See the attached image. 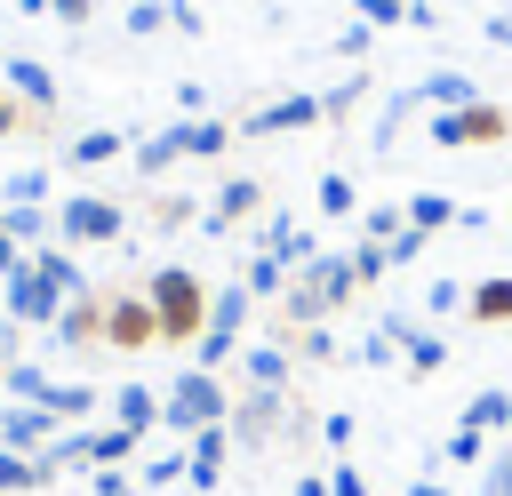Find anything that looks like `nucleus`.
<instances>
[{"mask_svg": "<svg viewBox=\"0 0 512 496\" xmlns=\"http://www.w3.org/2000/svg\"><path fill=\"white\" fill-rule=\"evenodd\" d=\"M200 208H208V200H184V192H160V208H152V216H160V232H176V224H192Z\"/></svg>", "mask_w": 512, "mask_h": 496, "instance_id": "40", "label": "nucleus"}, {"mask_svg": "<svg viewBox=\"0 0 512 496\" xmlns=\"http://www.w3.org/2000/svg\"><path fill=\"white\" fill-rule=\"evenodd\" d=\"M232 136H240L232 120H216V112H192V120H168L152 144H136V168H144V176H160V168H176V160H216Z\"/></svg>", "mask_w": 512, "mask_h": 496, "instance_id": "2", "label": "nucleus"}, {"mask_svg": "<svg viewBox=\"0 0 512 496\" xmlns=\"http://www.w3.org/2000/svg\"><path fill=\"white\" fill-rule=\"evenodd\" d=\"M288 376H296V344H288V336L240 344V384H248V392H288Z\"/></svg>", "mask_w": 512, "mask_h": 496, "instance_id": "11", "label": "nucleus"}, {"mask_svg": "<svg viewBox=\"0 0 512 496\" xmlns=\"http://www.w3.org/2000/svg\"><path fill=\"white\" fill-rule=\"evenodd\" d=\"M464 296H472V288H456V280H432V288H424V304H432V312H456Z\"/></svg>", "mask_w": 512, "mask_h": 496, "instance_id": "45", "label": "nucleus"}, {"mask_svg": "<svg viewBox=\"0 0 512 496\" xmlns=\"http://www.w3.org/2000/svg\"><path fill=\"white\" fill-rule=\"evenodd\" d=\"M40 408H48L56 424H80V416H96V408H104V392H96V384H56Z\"/></svg>", "mask_w": 512, "mask_h": 496, "instance_id": "25", "label": "nucleus"}, {"mask_svg": "<svg viewBox=\"0 0 512 496\" xmlns=\"http://www.w3.org/2000/svg\"><path fill=\"white\" fill-rule=\"evenodd\" d=\"M424 240H432V232H416V224H400V232L384 240V256H392V264H416V256H424Z\"/></svg>", "mask_w": 512, "mask_h": 496, "instance_id": "42", "label": "nucleus"}, {"mask_svg": "<svg viewBox=\"0 0 512 496\" xmlns=\"http://www.w3.org/2000/svg\"><path fill=\"white\" fill-rule=\"evenodd\" d=\"M480 496H512V440L488 456V472H480Z\"/></svg>", "mask_w": 512, "mask_h": 496, "instance_id": "41", "label": "nucleus"}, {"mask_svg": "<svg viewBox=\"0 0 512 496\" xmlns=\"http://www.w3.org/2000/svg\"><path fill=\"white\" fill-rule=\"evenodd\" d=\"M408 224V208H368V224H360V240H392Z\"/></svg>", "mask_w": 512, "mask_h": 496, "instance_id": "43", "label": "nucleus"}, {"mask_svg": "<svg viewBox=\"0 0 512 496\" xmlns=\"http://www.w3.org/2000/svg\"><path fill=\"white\" fill-rule=\"evenodd\" d=\"M184 448H192V472H184V480H192L200 496H216V480H224V456H232V424H208V432H192Z\"/></svg>", "mask_w": 512, "mask_h": 496, "instance_id": "16", "label": "nucleus"}, {"mask_svg": "<svg viewBox=\"0 0 512 496\" xmlns=\"http://www.w3.org/2000/svg\"><path fill=\"white\" fill-rule=\"evenodd\" d=\"M104 344L112 352H152L160 344V312L144 288H104Z\"/></svg>", "mask_w": 512, "mask_h": 496, "instance_id": "7", "label": "nucleus"}, {"mask_svg": "<svg viewBox=\"0 0 512 496\" xmlns=\"http://www.w3.org/2000/svg\"><path fill=\"white\" fill-rule=\"evenodd\" d=\"M312 120H320V96H312V88H296V96H280V104H256V112H248V120H232V128H240L248 144H264V136L312 128Z\"/></svg>", "mask_w": 512, "mask_h": 496, "instance_id": "10", "label": "nucleus"}, {"mask_svg": "<svg viewBox=\"0 0 512 496\" xmlns=\"http://www.w3.org/2000/svg\"><path fill=\"white\" fill-rule=\"evenodd\" d=\"M48 480H56L48 448H40V456H24V448H0V496H32V488H48Z\"/></svg>", "mask_w": 512, "mask_h": 496, "instance_id": "20", "label": "nucleus"}, {"mask_svg": "<svg viewBox=\"0 0 512 496\" xmlns=\"http://www.w3.org/2000/svg\"><path fill=\"white\" fill-rule=\"evenodd\" d=\"M136 472H144V488H168V480H184V472H192V448H160V456H152V464H136Z\"/></svg>", "mask_w": 512, "mask_h": 496, "instance_id": "33", "label": "nucleus"}, {"mask_svg": "<svg viewBox=\"0 0 512 496\" xmlns=\"http://www.w3.org/2000/svg\"><path fill=\"white\" fill-rule=\"evenodd\" d=\"M96 496H136V480H128L120 464H104V472H96Z\"/></svg>", "mask_w": 512, "mask_h": 496, "instance_id": "48", "label": "nucleus"}, {"mask_svg": "<svg viewBox=\"0 0 512 496\" xmlns=\"http://www.w3.org/2000/svg\"><path fill=\"white\" fill-rule=\"evenodd\" d=\"M120 152H128V136H120V128H88V136H72V144H64V160H72V168H104V160H120Z\"/></svg>", "mask_w": 512, "mask_h": 496, "instance_id": "24", "label": "nucleus"}, {"mask_svg": "<svg viewBox=\"0 0 512 496\" xmlns=\"http://www.w3.org/2000/svg\"><path fill=\"white\" fill-rule=\"evenodd\" d=\"M480 32H488L496 48H512V16H480Z\"/></svg>", "mask_w": 512, "mask_h": 496, "instance_id": "52", "label": "nucleus"}, {"mask_svg": "<svg viewBox=\"0 0 512 496\" xmlns=\"http://www.w3.org/2000/svg\"><path fill=\"white\" fill-rule=\"evenodd\" d=\"M424 136H432L440 152H464V144H504V136H512V112L480 96V104H464V112H432V120H424Z\"/></svg>", "mask_w": 512, "mask_h": 496, "instance_id": "6", "label": "nucleus"}, {"mask_svg": "<svg viewBox=\"0 0 512 496\" xmlns=\"http://www.w3.org/2000/svg\"><path fill=\"white\" fill-rule=\"evenodd\" d=\"M88 8H96V0H48V16H56V24H88Z\"/></svg>", "mask_w": 512, "mask_h": 496, "instance_id": "49", "label": "nucleus"}, {"mask_svg": "<svg viewBox=\"0 0 512 496\" xmlns=\"http://www.w3.org/2000/svg\"><path fill=\"white\" fill-rule=\"evenodd\" d=\"M384 272H392V256H384V240H360V248H352V280H360V288H376Z\"/></svg>", "mask_w": 512, "mask_h": 496, "instance_id": "35", "label": "nucleus"}, {"mask_svg": "<svg viewBox=\"0 0 512 496\" xmlns=\"http://www.w3.org/2000/svg\"><path fill=\"white\" fill-rule=\"evenodd\" d=\"M352 16L368 32H392V24H408V0H352Z\"/></svg>", "mask_w": 512, "mask_h": 496, "instance_id": "36", "label": "nucleus"}, {"mask_svg": "<svg viewBox=\"0 0 512 496\" xmlns=\"http://www.w3.org/2000/svg\"><path fill=\"white\" fill-rule=\"evenodd\" d=\"M288 496H328V472H296V488Z\"/></svg>", "mask_w": 512, "mask_h": 496, "instance_id": "51", "label": "nucleus"}, {"mask_svg": "<svg viewBox=\"0 0 512 496\" xmlns=\"http://www.w3.org/2000/svg\"><path fill=\"white\" fill-rule=\"evenodd\" d=\"M352 208H360V192H352V176H344V168H320V216H336V224H344Z\"/></svg>", "mask_w": 512, "mask_h": 496, "instance_id": "31", "label": "nucleus"}, {"mask_svg": "<svg viewBox=\"0 0 512 496\" xmlns=\"http://www.w3.org/2000/svg\"><path fill=\"white\" fill-rule=\"evenodd\" d=\"M224 424H232V440H248V448L280 440V432H288V392H240Z\"/></svg>", "mask_w": 512, "mask_h": 496, "instance_id": "9", "label": "nucleus"}, {"mask_svg": "<svg viewBox=\"0 0 512 496\" xmlns=\"http://www.w3.org/2000/svg\"><path fill=\"white\" fill-rule=\"evenodd\" d=\"M0 384H8V392H16V400H24V408H40V400H48V392H56V384H48V368H40V360H8V376H0Z\"/></svg>", "mask_w": 512, "mask_h": 496, "instance_id": "30", "label": "nucleus"}, {"mask_svg": "<svg viewBox=\"0 0 512 496\" xmlns=\"http://www.w3.org/2000/svg\"><path fill=\"white\" fill-rule=\"evenodd\" d=\"M104 408H112V424H128V432H144V440L160 432V392H152V384H120Z\"/></svg>", "mask_w": 512, "mask_h": 496, "instance_id": "19", "label": "nucleus"}, {"mask_svg": "<svg viewBox=\"0 0 512 496\" xmlns=\"http://www.w3.org/2000/svg\"><path fill=\"white\" fill-rule=\"evenodd\" d=\"M0 64H8V56H0Z\"/></svg>", "mask_w": 512, "mask_h": 496, "instance_id": "56", "label": "nucleus"}, {"mask_svg": "<svg viewBox=\"0 0 512 496\" xmlns=\"http://www.w3.org/2000/svg\"><path fill=\"white\" fill-rule=\"evenodd\" d=\"M0 216H8V200H0Z\"/></svg>", "mask_w": 512, "mask_h": 496, "instance_id": "55", "label": "nucleus"}, {"mask_svg": "<svg viewBox=\"0 0 512 496\" xmlns=\"http://www.w3.org/2000/svg\"><path fill=\"white\" fill-rule=\"evenodd\" d=\"M320 440H328V448H352V416H344V408H336V416H320Z\"/></svg>", "mask_w": 512, "mask_h": 496, "instance_id": "47", "label": "nucleus"}, {"mask_svg": "<svg viewBox=\"0 0 512 496\" xmlns=\"http://www.w3.org/2000/svg\"><path fill=\"white\" fill-rule=\"evenodd\" d=\"M232 416V400H224V376L216 368H184L168 392H160V432H176V440H192V432H208V424H224Z\"/></svg>", "mask_w": 512, "mask_h": 496, "instance_id": "3", "label": "nucleus"}, {"mask_svg": "<svg viewBox=\"0 0 512 496\" xmlns=\"http://www.w3.org/2000/svg\"><path fill=\"white\" fill-rule=\"evenodd\" d=\"M400 208H408V224H416V232H440V224H456V216H464L448 192H408Z\"/></svg>", "mask_w": 512, "mask_h": 496, "instance_id": "27", "label": "nucleus"}, {"mask_svg": "<svg viewBox=\"0 0 512 496\" xmlns=\"http://www.w3.org/2000/svg\"><path fill=\"white\" fill-rule=\"evenodd\" d=\"M0 232H8L16 248H40V240L56 232V216H48V208H8V216H0Z\"/></svg>", "mask_w": 512, "mask_h": 496, "instance_id": "29", "label": "nucleus"}, {"mask_svg": "<svg viewBox=\"0 0 512 496\" xmlns=\"http://www.w3.org/2000/svg\"><path fill=\"white\" fill-rule=\"evenodd\" d=\"M0 200H8V208H48V168H40V160L16 168V176L0 184Z\"/></svg>", "mask_w": 512, "mask_h": 496, "instance_id": "28", "label": "nucleus"}, {"mask_svg": "<svg viewBox=\"0 0 512 496\" xmlns=\"http://www.w3.org/2000/svg\"><path fill=\"white\" fill-rule=\"evenodd\" d=\"M360 360H368V368H384V360H400V344H392V336H384V328H376V336H368V344H360Z\"/></svg>", "mask_w": 512, "mask_h": 496, "instance_id": "46", "label": "nucleus"}, {"mask_svg": "<svg viewBox=\"0 0 512 496\" xmlns=\"http://www.w3.org/2000/svg\"><path fill=\"white\" fill-rule=\"evenodd\" d=\"M8 360H16V320L0 312V376H8Z\"/></svg>", "mask_w": 512, "mask_h": 496, "instance_id": "53", "label": "nucleus"}, {"mask_svg": "<svg viewBox=\"0 0 512 496\" xmlns=\"http://www.w3.org/2000/svg\"><path fill=\"white\" fill-rule=\"evenodd\" d=\"M288 280H296V272H288L280 256H264V248H256V256L240 264V288H248L256 304H280V288H288Z\"/></svg>", "mask_w": 512, "mask_h": 496, "instance_id": "22", "label": "nucleus"}, {"mask_svg": "<svg viewBox=\"0 0 512 496\" xmlns=\"http://www.w3.org/2000/svg\"><path fill=\"white\" fill-rule=\"evenodd\" d=\"M64 352H88V344H104V288H80V296H64V312H56V328H48Z\"/></svg>", "mask_w": 512, "mask_h": 496, "instance_id": "12", "label": "nucleus"}, {"mask_svg": "<svg viewBox=\"0 0 512 496\" xmlns=\"http://www.w3.org/2000/svg\"><path fill=\"white\" fill-rule=\"evenodd\" d=\"M144 296H152V312H160V344H200L216 288H208L192 264H160V272H144Z\"/></svg>", "mask_w": 512, "mask_h": 496, "instance_id": "1", "label": "nucleus"}, {"mask_svg": "<svg viewBox=\"0 0 512 496\" xmlns=\"http://www.w3.org/2000/svg\"><path fill=\"white\" fill-rule=\"evenodd\" d=\"M288 344H296V368H328V360H336V336H328V328H296Z\"/></svg>", "mask_w": 512, "mask_h": 496, "instance_id": "32", "label": "nucleus"}, {"mask_svg": "<svg viewBox=\"0 0 512 496\" xmlns=\"http://www.w3.org/2000/svg\"><path fill=\"white\" fill-rule=\"evenodd\" d=\"M248 320H256V296H248L240 280H224L216 304H208V328H200V344H192V368H216V376H224V360H240Z\"/></svg>", "mask_w": 512, "mask_h": 496, "instance_id": "4", "label": "nucleus"}, {"mask_svg": "<svg viewBox=\"0 0 512 496\" xmlns=\"http://www.w3.org/2000/svg\"><path fill=\"white\" fill-rule=\"evenodd\" d=\"M448 464H488V432L456 424V432H448Z\"/></svg>", "mask_w": 512, "mask_h": 496, "instance_id": "38", "label": "nucleus"}, {"mask_svg": "<svg viewBox=\"0 0 512 496\" xmlns=\"http://www.w3.org/2000/svg\"><path fill=\"white\" fill-rule=\"evenodd\" d=\"M24 256H32V248H16V240H8V232H0V288H8V272H16V264H24Z\"/></svg>", "mask_w": 512, "mask_h": 496, "instance_id": "50", "label": "nucleus"}, {"mask_svg": "<svg viewBox=\"0 0 512 496\" xmlns=\"http://www.w3.org/2000/svg\"><path fill=\"white\" fill-rule=\"evenodd\" d=\"M328 496H368V472H360V464H336V472H328Z\"/></svg>", "mask_w": 512, "mask_h": 496, "instance_id": "44", "label": "nucleus"}, {"mask_svg": "<svg viewBox=\"0 0 512 496\" xmlns=\"http://www.w3.org/2000/svg\"><path fill=\"white\" fill-rule=\"evenodd\" d=\"M464 312H472L480 328H504V320H512V272H496V280H480V288L464 296Z\"/></svg>", "mask_w": 512, "mask_h": 496, "instance_id": "23", "label": "nucleus"}, {"mask_svg": "<svg viewBox=\"0 0 512 496\" xmlns=\"http://www.w3.org/2000/svg\"><path fill=\"white\" fill-rule=\"evenodd\" d=\"M408 496H448V480H432V472H424V480H408Z\"/></svg>", "mask_w": 512, "mask_h": 496, "instance_id": "54", "label": "nucleus"}, {"mask_svg": "<svg viewBox=\"0 0 512 496\" xmlns=\"http://www.w3.org/2000/svg\"><path fill=\"white\" fill-rule=\"evenodd\" d=\"M0 304H8V320L16 328H56V312H64V288L24 256L16 272H8V288H0Z\"/></svg>", "mask_w": 512, "mask_h": 496, "instance_id": "8", "label": "nucleus"}, {"mask_svg": "<svg viewBox=\"0 0 512 496\" xmlns=\"http://www.w3.org/2000/svg\"><path fill=\"white\" fill-rule=\"evenodd\" d=\"M384 336L400 344L408 376H440V368H448V336H432V328H416V320H384Z\"/></svg>", "mask_w": 512, "mask_h": 496, "instance_id": "13", "label": "nucleus"}, {"mask_svg": "<svg viewBox=\"0 0 512 496\" xmlns=\"http://www.w3.org/2000/svg\"><path fill=\"white\" fill-rule=\"evenodd\" d=\"M56 232H64V248H104L128 232V208L104 192H72V200H56Z\"/></svg>", "mask_w": 512, "mask_h": 496, "instance_id": "5", "label": "nucleus"}, {"mask_svg": "<svg viewBox=\"0 0 512 496\" xmlns=\"http://www.w3.org/2000/svg\"><path fill=\"white\" fill-rule=\"evenodd\" d=\"M120 24H128L136 40H152V32L168 24V0H128V16H120Z\"/></svg>", "mask_w": 512, "mask_h": 496, "instance_id": "37", "label": "nucleus"}, {"mask_svg": "<svg viewBox=\"0 0 512 496\" xmlns=\"http://www.w3.org/2000/svg\"><path fill=\"white\" fill-rule=\"evenodd\" d=\"M408 112H416V88H400V96H392V104H384V112H376V144H392V136H400V120H408Z\"/></svg>", "mask_w": 512, "mask_h": 496, "instance_id": "39", "label": "nucleus"}, {"mask_svg": "<svg viewBox=\"0 0 512 496\" xmlns=\"http://www.w3.org/2000/svg\"><path fill=\"white\" fill-rule=\"evenodd\" d=\"M464 424H472V432H504V440H512V392H472V400H464Z\"/></svg>", "mask_w": 512, "mask_h": 496, "instance_id": "26", "label": "nucleus"}, {"mask_svg": "<svg viewBox=\"0 0 512 496\" xmlns=\"http://www.w3.org/2000/svg\"><path fill=\"white\" fill-rule=\"evenodd\" d=\"M360 96H368V80H360V72H352V80H336V88L320 96V120H352V104H360Z\"/></svg>", "mask_w": 512, "mask_h": 496, "instance_id": "34", "label": "nucleus"}, {"mask_svg": "<svg viewBox=\"0 0 512 496\" xmlns=\"http://www.w3.org/2000/svg\"><path fill=\"white\" fill-rule=\"evenodd\" d=\"M264 208V176H224V192L208 200V232H232V224H248Z\"/></svg>", "mask_w": 512, "mask_h": 496, "instance_id": "15", "label": "nucleus"}, {"mask_svg": "<svg viewBox=\"0 0 512 496\" xmlns=\"http://www.w3.org/2000/svg\"><path fill=\"white\" fill-rule=\"evenodd\" d=\"M256 248H264V256H280V264H288V272H304V264H312V256H320V240H312V232H304V224H288V216H272V224H264V240H256Z\"/></svg>", "mask_w": 512, "mask_h": 496, "instance_id": "17", "label": "nucleus"}, {"mask_svg": "<svg viewBox=\"0 0 512 496\" xmlns=\"http://www.w3.org/2000/svg\"><path fill=\"white\" fill-rule=\"evenodd\" d=\"M416 104H424V112H464V104H480V80L432 72V80H416Z\"/></svg>", "mask_w": 512, "mask_h": 496, "instance_id": "21", "label": "nucleus"}, {"mask_svg": "<svg viewBox=\"0 0 512 496\" xmlns=\"http://www.w3.org/2000/svg\"><path fill=\"white\" fill-rule=\"evenodd\" d=\"M0 80H8V88H16V104H32V112H56V96H64V88H56V72H48L40 56H8V64H0Z\"/></svg>", "mask_w": 512, "mask_h": 496, "instance_id": "14", "label": "nucleus"}, {"mask_svg": "<svg viewBox=\"0 0 512 496\" xmlns=\"http://www.w3.org/2000/svg\"><path fill=\"white\" fill-rule=\"evenodd\" d=\"M296 280H304V288H312V296H320L328 312H336V304H344V296L360 288V280H352V256H312V264H304Z\"/></svg>", "mask_w": 512, "mask_h": 496, "instance_id": "18", "label": "nucleus"}]
</instances>
